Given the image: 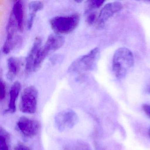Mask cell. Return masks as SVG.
Here are the masks:
<instances>
[{"instance_id": "6da1fadb", "label": "cell", "mask_w": 150, "mask_h": 150, "mask_svg": "<svg viewBox=\"0 0 150 150\" xmlns=\"http://www.w3.org/2000/svg\"><path fill=\"white\" fill-rule=\"evenodd\" d=\"M134 64V56L127 48L121 47L114 53L112 62V69L117 79H122Z\"/></svg>"}, {"instance_id": "7a4b0ae2", "label": "cell", "mask_w": 150, "mask_h": 150, "mask_svg": "<svg viewBox=\"0 0 150 150\" xmlns=\"http://www.w3.org/2000/svg\"><path fill=\"white\" fill-rule=\"evenodd\" d=\"M64 37L57 34H52L48 37L45 43L38 52L34 62L33 71H37L41 66L45 59L52 52L61 48L64 43Z\"/></svg>"}, {"instance_id": "3957f363", "label": "cell", "mask_w": 150, "mask_h": 150, "mask_svg": "<svg viewBox=\"0 0 150 150\" xmlns=\"http://www.w3.org/2000/svg\"><path fill=\"white\" fill-rule=\"evenodd\" d=\"M79 15L78 14L64 16H57L50 21L52 30L58 35H64L71 33L77 28L79 23Z\"/></svg>"}, {"instance_id": "277c9868", "label": "cell", "mask_w": 150, "mask_h": 150, "mask_svg": "<svg viewBox=\"0 0 150 150\" xmlns=\"http://www.w3.org/2000/svg\"><path fill=\"white\" fill-rule=\"evenodd\" d=\"M100 53L99 48H95L86 55L74 60L68 67L69 73H81L92 70Z\"/></svg>"}, {"instance_id": "5b68a950", "label": "cell", "mask_w": 150, "mask_h": 150, "mask_svg": "<svg viewBox=\"0 0 150 150\" xmlns=\"http://www.w3.org/2000/svg\"><path fill=\"white\" fill-rule=\"evenodd\" d=\"M38 91L35 87L30 86L23 92L20 103V110L25 114H34L37 108Z\"/></svg>"}, {"instance_id": "8992f818", "label": "cell", "mask_w": 150, "mask_h": 150, "mask_svg": "<svg viewBox=\"0 0 150 150\" xmlns=\"http://www.w3.org/2000/svg\"><path fill=\"white\" fill-rule=\"evenodd\" d=\"M18 30L17 23L11 13L7 25L6 38L2 48L3 53L8 54L16 45L19 39L17 35Z\"/></svg>"}, {"instance_id": "52a82bcc", "label": "cell", "mask_w": 150, "mask_h": 150, "mask_svg": "<svg viewBox=\"0 0 150 150\" xmlns=\"http://www.w3.org/2000/svg\"><path fill=\"white\" fill-rule=\"evenodd\" d=\"M78 122V115L71 109L62 110L58 113L55 117L56 126L61 132L72 129Z\"/></svg>"}, {"instance_id": "ba28073f", "label": "cell", "mask_w": 150, "mask_h": 150, "mask_svg": "<svg viewBox=\"0 0 150 150\" xmlns=\"http://www.w3.org/2000/svg\"><path fill=\"white\" fill-rule=\"evenodd\" d=\"M17 129L21 134L27 138H31L38 133L40 124L38 121L26 117H22L17 122Z\"/></svg>"}, {"instance_id": "9c48e42d", "label": "cell", "mask_w": 150, "mask_h": 150, "mask_svg": "<svg viewBox=\"0 0 150 150\" xmlns=\"http://www.w3.org/2000/svg\"><path fill=\"white\" fill-rule=\"evenodd\" d=\"M122 6L118 1L109 3L105 5L101 10L96 21V26L98 28H102L105 22L114 14L122 9Z\"/></svg>"}, {"instance_id": "30bf717a", "label": "cell", "mask_w": 150, "mask_h": 150, "mask_svg": "<svg viewBox=\"0 0 150 150\" xmlns=\"http://www.w3.org/2000/svg\"><path fill=\"white\" fill-rule=\"evenodd\" d=\"M42 41L40 38H36L26 58L25 70L27 72L33 71L34 62L38 50L42 45Z\"/></svg>"}, {"instance_id": "8fae6325", "label": "cell", "mask_w": 150, "mask_h": 150, "mask_svg": "<svg viewBox=\"0 0 150 150\" xmlns=\"http://www.w3.org/2000/svg\"><path fill=\"white\" fill-rule=\"evenodd\" d=\"M21 88V83L18 81H16L12 85L9 92L8 108L6 111L7 113L12 114L16 110V102L20 94Z\"/></svg>"}, {"instance_id": "7c38bea8", "label": "cell", "mask_w": 150, "mask_h": 150, "mask_svg": "<svg viewBox=\"0 0 150 150\" xmlns=\"http://www.w3.org/2000/svg\"><path fill=\"white\" fill-rule=\"evenodd\" d=\"M12 13L17 23L19 31L22 32L24 26V8L22 1H17L15 2Z\"/></svg>"}, {"instance_id": "4fadbf2b", "label": "cell", "mask_w": 150, "mask_h": 150, "mask_svg": "<svg viewBox=\"0 0 150 150\" xmlns=\"http://www.w3.org/2000/svg\"><path fill=\"white\" fill-rule=\"evenodd\" d=\"M43 7V4L40 1H32L30 2L29 4V13L27 20V28L28 30L32 28L37 13L42 10Z\"/></svg>"}, {"instance_id": "5bb4252c", "label": "cell", "mask_w": 150, "mask_h": 150, "mask_svg": "<svg viewBox=\"0 0 150 150\" xmlns=\"http://www.w3.org/2000/svg\"><path fill=\"white\" fill-rule=\"evenodd\" d=\"M8 72L7 74V79L9 81H13L16 76L18 70L19 66L17 61L14 58L11 57L8 59Z\"/></svg>"}, {"instance_id": "9a60e30c", "label": "cell", "mask_w": 150, "mask_h": 150, "mask_svg": "<svg viewBox=\"0 0 150 150\" xmlns=\"http://www.w3.org/2000/svg\"><path fill=\"white\" fill-rule=\"evenodd\" d=\"M8 134L4 130L0 131V150H9Z\"/></svg>"}, {"instance_id": "2e32d148", "label": "cell", "mask_w": 150, "mask_h": 150, "mask_svg": "<svg viewBox=\"0 0 150 150\" xmlns=\"http://www.w3.org/2000/svg\"><path fill=\"white\" fill-rule=\"evenodd\" d=\"M85 14L86 16V21L88 24L89 25H93L95 23H96L97 19L96 14L94 12H93V10L86 9Z\"/></svg>"}, {"instance_id": "e0dca14e", "label": "cell", "mask_w": 150, "mask_h": 150, "mask_svg": "<svg viewBox=\"0 0 150 150\" xmlns=\"http://www.w3.org/2000/svg\"><path fill=\"white\" fill-rule=\"evenodd\" d=\"M66 150H91L88 146L83 143H77L71 146V148L68 147Z\"/></svg>"}, {"instance_id": "ac0fdd59", "label": "cell", "mask_w": 150, "mask_h": 150, "mask_svg": "<svg viewBox=\"0 0 150 150\" xmlns=\"http://www.w3.org/2000/svg\"><path fill=\"white\" fill-rule=\"evenodd\" d=\"M104 1L102 0H96V1H88V7L87 9L93 10L95 8H99L102 6L104 3Z\"/></svg>"}, {"instance_id": "d6986e66", "label": "cell", "mask_w": 150, "mask_h": 150, "mask_svg": "<svg viewBox=\"0 0 150 150\" xmlns=\"http://www.w3.org/2000/svg\"><path fill=\"white\" fill-rule=\"evenodd\" d=\"M1 85V94H0V100H2L5 99L6 93V84L2 80L0 82Z\"/></svg>"}, {"instance_id": "ffe728a7", "label": "cell", "mask_w": 150, "mask_h": 150, "mask_svg": "<svg viewBox=\"0 0 150 150\" xmlns=\"http://www.w3.org/2000/svg\"><path fill=\"white\" fill-rule=\"evenodd\" d=\"M14 150H31L29 147L22 144H19L16 146Z\"/></svg>"}, {"instance_id": "44dd1931", "label": "cell", "mask_w": 150, "mask_h": 150, "mask_svg": "<svg viewBox=\"0 0 150 150\" xmlns=\"http://www.w3.org/2000/svg\"><path fill=\"white\" fill-rule=\"evenodd\" d=\"M143 108L146 114L150 118V105H147V104L144 105L143 106Z\"/></svg>"}, {"instance_id": "7402d4cb", "label": "cell", "mask_w": 150, "mask_h": 150, "mask_svg": "<svg viewBox=\"0 0 150 150\" xmlns=\"http://www.w3.org/2000/svg\"><path fill=\"white\" fill-rule=\"evenodd\" d=\"M75 2H77L78 3H81L82 2V1H75Z\"/></svg>"}, {"instance_id": "603a6c76", "label": "cell", "mask_w": 150, "mask_h": 150, "mask_svg": "<svg viewBox=\"0 0 150 150\" xmlns=\"http://www.w3.org/2000/svg\"><path fill=\"white\" fill-rule=\"evenodd\" d=\"M148 92H149V93H150V88H148Z\"/></svg>"}]
</instances>
